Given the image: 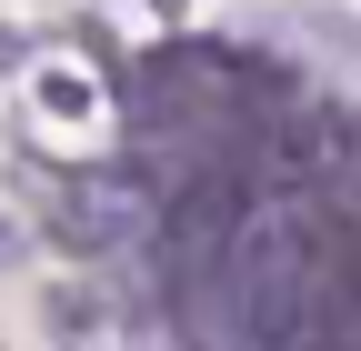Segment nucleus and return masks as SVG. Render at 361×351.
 <instances>
[{
  "mask_svg": "<svg viewBox=\"0 0 361 351\" xmlns=\"http://www.w3.org/2000/svg\"><path fill=\"white\" fill-rule=\"evenodd\" d=\"M11 251H20V241H11V231H0V261H11Z\"/></svg>",
  "mask_w": 361,
  "mask_h": 351,
  "instance_id": "1",
  "label": "nucleus"
}]
</instances>
